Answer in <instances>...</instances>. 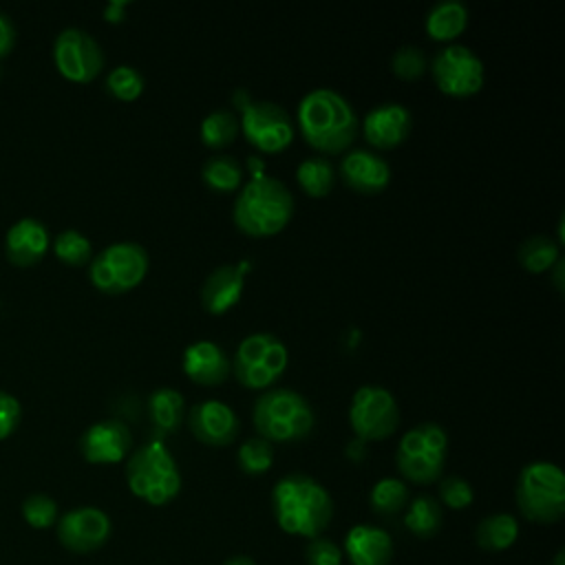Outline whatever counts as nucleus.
<instances>
[{"mask_svg": "<svg viewBox=\"0 0 565 565\" xmlns=\"http://www.w3.org/2000/svg\"><path fill=\"white\" fill-rule=\"evenodd\" d=\"M296 181L307 196L322 199L335 183V168L327 157H307L296 168Z\"/></svg>", "mask_w": 565, "mask_h": 565, "instance_id": "27", "label": "nucleus"}, {"mask_svg": "<svg viewBox=\"0 0 565 565\" xmlns=\"http://www.w3.org/2000/svg\"><path fill=\"white\" fill-rule=\"evenodd\" d=\"M22 516L24 521L35 527V530H44V527H51L57 523L60 514H57V503L44 494V492H35V494H29L24 501H22Z\"/></svg>", "mask_w": 565, "mask_h": 565, "instance_id": "35", "label": "nucleus"}, {"mask_svg": "<svg viewBox=\"0 0 565 565\" xmlns=\"http://www.w3.org/2000/svg\"><path fill=\"white\" fill-rule=\"evenodd\" d=\"M448 452V435L435 422L408 428L395 450V466L402 481L428 486L441 479Z\"/></svg>", "mask_w": 565, "mask_h": 565, "instance_id": "7", "label": "nucleus"}, {"mask_svg": "<svg viewBox=\"0 0 565 565\" xmlns=\"http://www.w3.org/2000/svg\"><path fill=\"white\" fill-rule=\"evenodd\" d=\"M307 565H342V550L327 536L309 539L305 547Z\"/></svg>", "mask_w": 565, "mask_h": 565, "instance_id": "38", "label": "nucleus"}, {"mask_svg": "<svg viewBox=\"0 0 565 565\" xmlns=\"http://www.w3.org/2000/svg\"><path fill=\"white\" fill-rule=\"evenodd\" d=\"M351 565H388L393 561V539L384 527L360 523L344 536V554Z\"/></svg>", "mask_w": 565, "mask_h": 565, "instance_id": "22", "label": "nucleus"}, {"mask_svg": "<svg viewBox=\"0 0 565 565\" xmlns=\"http://www.w3.org/2000/svg\"><path fill=\"white\" fill-rule=\"evenodd\" d=\"M552 269H554V285L558 291H563V258Z\"/></svg>", "mask_w": 565, "mask_h": 565, "instance_id": "43", "label": "nucleus"}, {"mask_svg": "<svg viewBox=\"0 0 565 565\" xmlns=\"http://www.w3.org/2000/svg\"><path fill=\"white\" fill-rule=\"evenodd\" d=\"M349 426L360 441H382L399 426V408L393 393L377 384L360 386L349 404Z\"/></svg>", "mask_w": 565, "mask_h": 565, "instance_id": "10", "label": "nucleus"}, {"mask_svg": "<svg viewBox=\"0 0 565 565\" xmlns=\"http://www.w3.org/2000/svg\"><path fill=\"white\" fill-rule=\"evenodd\" d=\"M51 249L49 227L33 218H18L4 234V254L15 267H33L38 265L46 252Z\"/></svg>", "mask_w": 565, "mask_h": 565, "instance_id": "20", "label": "nucleus"}, {"mask_svg": "<svg viewBox=\"0 0 565 565\" xmlns=\"http://www.w3.org/2000/svg\"><path fill=\"white\" fill-rule=\"evenodd\" d=\"M362 126V135L371 148L393 150L406 141L411 135L413 117L411 110L397 102H386L366 113Z\"/></svg>", "mask_w": 565, "mask_h": 565, "instance_id": "18", "label": "nucleus"}, {"mask_svg": "<svg viewBox=\"0 0 565 565\" xmlns=\"http://www.w3.org/2000/svg\"><path fill=\"white\" fill-rule=\"evenodd\" d=\"M437 494H439V503H444L450 510H463L475 499L472 486L459 475H450V477L439 479Z\"/></svg>", "mask_w": 565, "mask_h": 565, "instance_id": "37", "label": "nucleus"}, {"mask_svg": "<svg viewBox=\"0 0 565 565\" xmlns=\"http://www.w3.org/2000/svg\"><path fill=\"white\" fill-rule=\"evenodd\" d=\"M516 508L539 525L558 523L565 514V477L552 461H532L516 477Z\"/></svg>", "mask_w": 565, "mask_h": 565, "instance_id": "6", "label": "nucleus"}, {"mask_svg": "<svg viewBox=\"0 0 565 565\" xmlns=\"http://www.w3.org/2000/svg\"><path fill=\"white\" fill-rule=\"evenodd\" d=\"M128 490L148 505H168L181 492V472L161 439L139 446L126 461Z\"/></svg>", "mask_w": 565, "mask_h": 565, "instance_id": "5", "label": "nucleus"}, {"mask_svg": "<svg viewBox=\"0 0 565 565\" xmlns=\"http://www.w3.org/2000/svg\"><path fill=\"white\" fill-rule=\"evenodd\" d=\"M201 179L210 190L227 194V192H234L241 188L243 166L230 154H216L203 163Z\"/></svg>", "mask_w": 565, "mask_h": 565, "instance_id": "31", "label": "nucleus"}, {"mask_svg": "<svg viewBox=\"0 0 565 565\" xmlns=\"http://www.w3.org/2000/svg\"><path fill=\"white\" fill-rule=\"evenodd\" d=\"M289 364L285 342L267 331L245 335L232 355V375L252 391H265L278 382Z\"/></svg>", "mask_w": 565, "mask_h": 565, "instance_id": "8", "label": "nucleus"}, {"mask_svg": "<svg viewBox=\"0 0 565 565\" xmlns=\"http://www.w3.org/2000/svg\"><path fill=\"white\" fill-rule=\"evenodd\" d=\"M148 252L132 241H119L104 247L88 263V280L95 289L108 296L126 294L139 287L148 274Z\"/></svg>", "mask_w": 565, "mask_h": 565, "instance_id": "9", "label": "nucleus"}, {"mask_svg": "<svg viewBox=\"0 0 565 565\" xmlns=\"http://www.w3.org/2000/svg\"><path fill=\"white\" fill-rule=\"evenodd\" d=\"M437 88L448 97H472L483 88L486 71L481 57L463 44L441 49L430 64Z\"/></svg>", "mask_w": 565, "mask_h": 565, "instance_id": "12", "label": "nucleus"}, {"mask_svg": "<svg viewBox=\"0 0 565 565\" xmlns=\"http://www.w3.org/2000/svg\"><path fill=\"white\" fill-rule=\"evenodd\" d=\"M519 539V521L508 512L483 516L475 527V543L486 552H503Z\"/></svg>", "mask_w": 565, "mask_h": 565, "instance_id": "24", "label": "nucleus"}, {"mask_svg": "<svg viewBox=\"0 0 565 565\" xmlns=\"http://www.w3.org/2000/svg\"><path fill=\"white\" fill-rule=\"evenodd\" d=\"M13 44H15V29H13V22L9 20L7 13L0 11V60L7 57V55L13 51Z\"/></svg>", "mask_w": 565, "mask_h": 565, "instance_id": "40", "label": "nucleus"}, {"mask_svg": "<svg viewBox=\"0 0 565 565\" xmlns=\"http://www.w3.org/2000/svg\"><path fill=\"white\" fill-rule=\"evenodd\" d=\"M55 527L60 543L75 554H88L99 550L108 541L113 530L110 516L95 505H82L64 512L57 519Z\"/></svg>", "mask_w": 565, "mask_h": 565, "instance_id": "14", "label": "nucleus"}, {"mask_svg": "<svg viewBox=\"0 0 565 565\" xmlns=\"http://www.w3.org/2000/svg\"><path fill=\"white\" fill-rule=\"evenodd\" d=\"M550 565H565V550H563V547L554 554V558H552Z\"/></svg>", "mask_w": 565, "mask_h": 565, "instance_id": "44", "label": "nucleus"}, {"mask_svg": "<svg viewBox=\"0 0 565 565\" xmlns=\"http://www.w3.org/2000/svg\"><path fill=\"white\" fill-rule=\"evenodd\" d=\"M188 428L196 441L214 448L230 446L241 433V419L232 406L221 399L196 402L188 411Z\"/></svg>", "mask_w": 565, "mask_h": 565, "instance_id": "15", "label": "nucleus"}, {"mask_svg": "<svg viewBox=\"0 0 565 565\" xmlns=\"http://www.w3.org/2000/svg\"><path fill=\"white\" fill-rule=\"evenodd\" d=\"M338 174L358 194H380L391 183V166L371 150H351L340 159Z\"/></svg>", "mask_w": 565, "mask_h": 565, "instance_id": "19", "label": "nucleus"}, {"mask_svg": "<svg viewBox=\"0 0 565 565\" xmlns=\"http://www.w3.org/2000/svg\"><path fill=\"white\" fill-rule=\"evenodd\" d=\"M57 260H62L68 267H82L88 265L93 258V243L88 236H84L79 230H64L53 238L51 245Z\"/></svg>", "mask_w": 565, "mask_h": 565, "instance_id": "32", "label": "nucleus"}, {"mask_svg": "<svg viewBox=\"0 0 565 565\" xmlns=\"http://www.w3.org/2000/svg\"><path fill=\"white\" fill-rule=\"evenodd\" d=\"M53 62L64 79L88 84L104 68V51L88 31L68 26L55 35Z\"/></svg>", "mask_w": 565, "mask_h": 565, "instance_id": "13", "label": "nucleus"}, {"mask_svg": "<svg viewBox=\"0 0 565 565\" xmlns=\"http://www.w3.org/2000/svg\"><path fill=\"white\" fill-rule=\"evenodd\" d=\"M22 419V406L15 395L0 388V441L11 437Z\"/></svg>", "mask_w": 565, "mask_h": 565, "instance_id": "39", "label": "nucleus"}, {"mask_svg": "<svg viewBox=\"0 0 565 565\" xmlns=\"http://www.w3.org/2000/svg\"><path fill=\"white\" fill-rule=\"evenodd\" d=\"M238 126L245 139L265 154L282 152L296 137V126L287 110L274 102L245 99L241 106Z\"/></svg>", "mask_w": 565, "mask_h": 565, "instance_id": "11", "label": "nucleus"}, {"mask_svg": "<svg viewBox=\"0 0 565 565\" xmlns=\"http://www.w3.org/2000/svg\"><path fill=\"white\" fill-rule=\"evenodd\" d=\"M236 463H238L241 472H245V475H249V477L265 475V472L271 468V463H274V448H271V444L265 441L263 437L245 439V441L238 446Z\"/></svg>", "mask_w": 565, "mask_h": 565, "instance_id": "33", "label": "nucleus"}, {"mask_svg": "<svg viewBox=\"0 0 565 565\" xmlns=\"http://www.w3.org/2000/svg\"><path fill=\"white\" fill-rule=\"evenodd\" d=\"M426 33L430 35V40L435 42H450L455 38H459L466 26H468V9L463 2L457 0H446V2H437L424 20Z\"/></svg>", "mask_w": 565, "mask_h": 565, "instance_id": "23", "label": "nucleus"}, {"mask_svg": "<svg viewBox=\"0 0 565 565\" xmlns=\"http://www.w3.org/2000/svg\"><path fill=\"white\" fill-rule=\"evenodd\" d=\"M238 132H241L238 117H236V113H232L227 108L207 113L199 128L203 146L212 148V150H221V148H227L230 143H234Z\"/></svg>", "mask_w": 565, "mask_h": 565, "instance_id": "29", "label": "nucleus"}, {"mask_svg": "<svg viewBox=\"0 0 565 565\" xmlns=\"http://www.w3.org/2000/svg\"><path fill=\"white\" fill-rule=\"evenodd\" d=\"M271 512L282 532L316 539L322 536L333 519V499L313 477L291 472L274 483Z\"/></svg>", "mask_w": 565, "mask_h": 565, "instance_id": "1", "label": "nucleus"}, {"mask_svg": "<svg viewBox=\"0 0 565 565\" xmlns=\"http://www.w3.org/2000/svg\"><path fill=\"white\" fill-rule=\"evenodd\" d=\"M296 124L302 139L322 154L344 152L360 130L353 106L333 88L309 90L298 104Z\"/></svg>", "mask_w": 565, "mask_h": 565, "instance_id": "2", "label": "nucleus"}, {"mask_svg": "<svg viewBox=\"0 0 565 565\" xmlns=\"http://www.w3.org/2000/svg\"><path fill=\"white\" fill-rule=\"evenodd\" d=\"M294 216V194L289 188L276 179L263 174H254L245 185H241L234 207L232 221L241 234L252 238H269L280 234Z\"/></svg>", "mask_w": 565, "mask_h": 565, "instance_id": "3", "label": "nucleus"}, {"mask_svg": "<svg viewBox=\"0 0 565 565\" xmlns=\"http://www.w3.org/2000/svg\"><path fill=\"white\" fill-rule=\"evenodd\" d=\"M223 565H256V563H254V558H249L245 554H234V556L225 558Z\"/></svg>", "mask_w": 565, "mask_h": 565, "instance_id": "42", "label": "nucleus"}, {"mask_svg": "<svg viewBox=\"0 0 565 565\" xmlns=\"http://www.w3.org/2000/svg\"><path fill=\"white\" fill-rule=\"evenodd\" d=\"M404 525L417 539H424V541L433 539L441 530V525H444L441 503L435 497H428V494L415 497L406 505Z\"/></svg>", "mask_w": 565, "mask_h": 565, "instance_id": "26", "label": "nucleus"}, {"mask_svg": "<svg viewBox=\"0 0 565 565\" xmlns=\"http://www.w3.org/2000/svg\"><path fill=\"white\" fill-rule=\"evenodd\" d=\"M252 422L269 444H294L305 439L316 424V413L305 395L294 388L265 391L252 411Z\"/></svg>", "mask_w": 565, "mask_h": 565, "instance_id": "4", "label": "nucleus"}, {"mask_svg": "<svg viewBox=\"0 0 565 565\" xmlns=\"http://www.w3.org/2000/svg\"><path fill=\"white\" fill-rule=\"evenodd\" d=\"M411 499L408 486L406 481L397 479V477H382L380 481L373 483L371 492H369V505L377 516H395L402 510H406Z\"/></svg>", "mask_w": 565, "mask_h": 565, "instance_id": "28", "label": "nucleus"}, {"mask_svg": "<svg viewBox=\"0 0 565 565\" xmlns=\"http://www.w3.org/2000/svg\"><path fill=\"white\" fill-rule=\"evenodd\" d=\"M391 68L399 79L415 82L426 71V55L419 46H399L391 57Z\"/></svg>", "mask_w": 565, "mask_h": 565, "instance_id": "36", "label": "nucleus"}, {"mask_svg": "<svg viewBox=\"0 0 565 565\" xmlns=\"http://www.w3.org/2000/svg\"><path fill=\"white\" fill-rule=\"evenodd\" d=\"M181 366L188 380L201 386L223 384L232 373V360L227 351L212 340H196L188 344Z\"/></svg>", "mask_w": 565, "mask_h": 565, "instance_id": "21", "label": "nucleus"}, {"mask_svg": "<svg viewBox=\"0 0 565 565\" xmlns=\"http://www.w3.org/2000/svg\"><path fill=\"white\" fill-rule=\"evenodd\" d=\"M126 7L128 2H108L104 9V20L106 22H121L126 18Z\"/></svg>", "mask_w": 565, "mask_h": 565, "instance_id": "41", "label": "nucleus"}, {"mask_svg": "<svg viewBox=\"0 0 565 565\" xmlns=\"http://www.w3.org/2000/svg\"><path fill=\"white\" fill-rule=\"evenodd\" d=\"M249 260L223 263L212 269L201 285V305L210 316H223L234 309L245 291Z\"/></svg>", "mask_w": 565, "mask_h": 565, "instance_id": "17", "label": "nucleus"}, {"mask_svg": "<svg viewBox=\"0 0 565 565\" xmlns=\"http://www.w3.org/2000/svg\"><path fill=\"white\" fill-rule=\"evenodd\" d=\"M148 415L159 433H174L185 417V399L179 391L161 386L148 397Z\"/></svg>", "mask_w": 565, "mask_h": 565, "instance_id": "25", "label": "nucleus"}, {"mask_svg": "<svg viewBox=\"0 0 565 565\" xmlns=\"http://www.w3.org/2000/svg\"><path fill=\"white\" fill-rule=\"evenodd\" d=\"M143 86H146L143 75L128 64H119L106 75V90L119 102H135L137 97H141Z\"/></svg>", "mask_w": 565, "mask_h": 565, "instance_id": "34", "label": "nucleus"}, {"mask_svg": "<svg viewBox=\"0 0 565 565\" xmlns=\"http://www.w3.org/2000/svg\"><path fill=\"white\" fill-rule=\"evenodd\" d=\"M561 260V245L543 234L530 236L519 247V263L530 274L550 271Z\"/></svg>", "mask_w": 565, "mask_h": 565, "instance_id": "30", "label": "nucleus"}, {"mask_svg": "<svg viewBox=\"0 0 565 565\" xmlns=\"http://www.w3.org/2000/svg\"><path fill=\"white\" fill-rule=\"evenodd\" d=\"M132 446L130 428L119 419H99L79 437V452L88 463H119Z\"/></svg>", "mask_w": 565, "mask_h": 565, "instance_id": "16", "label": "nucleus"}]
</instances>
